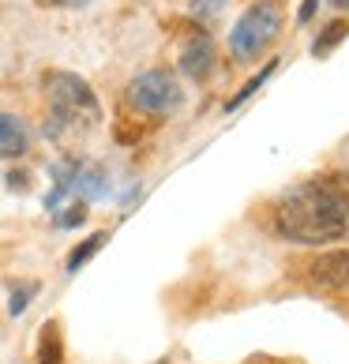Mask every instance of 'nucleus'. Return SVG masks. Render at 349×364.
I'll use <instances>...</instances> for the list:
<instances>
[{
	"label": "nucleus",
	"instance_id": "14",
	"mask_svg": "<svg viewBox=\"0 0 349 364\" xmlns=\"http://www.w3.org/2000/svg\"><path fill=\"white\" fill-rule=\"evenodd\" d=\"M31 293H34V286H26L23 293H16V296H11V312H16V316L23 312V304H26V301H31Z\"/></svg>",
	"mask_w": 349,
	"mask_h": 364
},
{
	"label": "nucleus",
	"instance_id": "8",
	"mask_svg": "<svg viewBox=\"0 0 349 364\" xmlns=\"http://www.w3.org/2000/svg\"><path fill=\"white\" fill-rule=\"evenodd\" d=\"M38 364H64V338L57 319H49L38 334Z\"/></svg>",
	"mask_w": 349,
	"mask_h": 364
},
{
	"label": "nucleus",
	"instance_id": "5",
	"mask_svg": "<svg viewBox=\"0 0 349 364\" xmlns=\"http://www.w3.org/2000/svg\"><path fill=\"white\" fill-rule=\"evenodd\" d=\"M214 64H218V53H214V42L207 34H192L181 49V72L188 79H210Z\"/></svg>",
	"mask_w": 349,
	"mask_h": 364
},
{
	"label": "nucleus",
	"instance_id": "6",
	"mask_svg": "<svg viewBox=\"0 0 349 364\" xmlns=\"http://www.w3.org/2000/svg\"><path fill=\"white\" fill-rule=\"evenodd\" d=\"M316 286H327V289H349V248L345 252H327L308 267Z\"/></svg>",
	"mask_w": 349,
	"mask_h": 364
},
{
	"label": "nucleus",
	"instance_id": "9",
	"mask_svg": "<svg viewBox=\"0 0 349 364\" xmlns=\"http://www.w3.org/2000/svg\"><path fill=\"white\" fill-rule=\"evenodd\" d=\"M345 38H349V19H334V23L323 26V34L316 38L312 53H316V57H327V53H331V49H338Z\"/></svg>",
	"mask_w": 349,
	"mask_h": 364
},
{
	"label": "nucleus",
	"instance_id": "11",
	"mask_svg": "<svg viewBox=\"0 0 349 364\" xmlns=\"http://www.w3.org/2000/svg\"><path fill=\"white\" fill-rule=\"evenodd\" d=\"M274 68H278V64H267V68H263L259 75H252V79H248V83H245V87H240V94H237V98L230 102V109H237V105H245V102L252 98V94H256V90H259V87L267 83V79H271V75H274Z\"/></svg>",
	"mask_w": 349,
	"mask_h": 364
},
{
	"label": "nucleus",
	"instance_id": "4",
	"mask_svg": "<svg viewBox=\"0 0 349 364\" xmlns=\"http://www.w3.org/2000/svg\"><path fill=\"white\" fill-rule=\"evenodd\" d=\"M128 105L136 113H151V117H166L173 109H181V102H184V90L177 83V75L166 72V68H151V72H143L136 75L128 83Z\"/></svg>",
	"mask_w": 349,
	"mask_h": 364
},
{
	"label": "nucleus",
	"instance_id": "1",
	"mask_svg": "<svg viewBox=\"0 0 349 364\" xmlns=\"http://www.w3.org/2000/svg\"><path fill=\"white\" fill-rule=\"evenodd\" d=\"M274 229L297 245H334L349 237V192L338 181H308L289 188L271 210Z\"/></svg>",
	"mask_w": 349,
	"mask_h": 364
},
{
	"label": "nucleus",
	"instance_id": "15",
	"mask_svg": "<svg viewBox=\"0 0 349 364\" xmlns=\"http://www.w3.org/2000/svg\"><path fill=\"white\" fill-rule=\"evenodd\" d=\"M42 4H49V8H87L90 0H42Z\"/></svg>",
	"mask_w": 349,
	"mask_h": 364
},
{
	"label": "nucleus",
	"instance_id": "12",
	"mask_svg": "<svg viewBox=\"0 0 349 364\" xmlns=\"http://www.w3.org/2000/svg\"><path fill=\"white\" fill-rule=\"evenodd\" d=\"M225 8V0H192V16L195 19H214Z\"/></svg>",
	"mask_w": 349,
	"mask_h": 364
},
{
	"label": "nucleus",
	"instance_id": "2",
	"mask_svg": "<svg viewBox=\"0 0 349 364\" xmlns=\"http://www.w3.org/2000/svg\"><path fill=\"white\" fill-rule=\"evenodd\" d=\"M45 94H49V120H45L49 136H60L64 128H94L102 120V105L94 98V90L72 72H49Z\"/></svg>",
	"mask_w": 349,
	"mask_h": 364
},
{
	"label": "nucleus",
	"instance_id": "16",
	"mask_svg": "<svg viewBox=\"0 0 349 364\" xmlns=\"http://www.w3.org/2000/svg\"><path fill=\"white\" fill-rule=\"evenodd\" d=\"M316 4H319V0H304V8H301V23H308V19H312Z\"/></svg>",
	"mask_w": 349,
	"mask_h": 364
},
{
	"label": "nucleus",
	"instance_id": "17",
	"mask_svg": "<svg viewBox=\"0 0 349 364\" xmlns=\"http://www.w3.org/2000/svg\"><path fill=\"white\" fill-rule=\"evenodd\" d=\"M334 4H338V8H349V0H334Z\"/></svg>",
	"mask_w": 349,
	"mask_h": 364
},
{
	"label": "nucleus",
	"instance_id": "7",
	"mask_svg": "<svg viewBox=\"0 0 349 364\" xmlns=\"http://www.w3.org/2000/svg\"><path fill=\"white\" fill-rule=\"evenodd\" d=\"M31 151V124L19 113L0 109V158H23Z\"/></svg>",
	"mask_w": 349,
	"mask_h": 364
},
{
	"label": "nucleus",
	"instance_id": "13",
	"mask_svg": "<svg viewBox=\"0 0 349 364\" xmlns=\"http://www.w3.org/2000/svg\"><path fill=\"white\" fill-rule=\"evenodd\" d=\"M83 214H87V207L75 203V207H68V210L60 214V225H79V222H83Z\"/></svg>",
	"mask_w": 349,
	"mask_h": 364
},
{
	"label": "nucleus",
	"instance_id": "10",
	"mask_svg": "<svg viewBox=\"0 0 349 364\" xmlns=\"http://www.w3.org/2000/svg\"><path fill=\"white\" fill-rule=\"evenodd\" d=\"M105 240H109V233H94V237H87L83 245H79V248L68 255V271H79V267H83L90 255H98V248L105 245Z\"/></svg>",
	"mask_w": 349,
	"mask_h": 364
},
{
	"label": "nucleus",
	"instance_id": "3",
	"mask_svg": "<svg viewBox=\"0 0 349 364\" xmlns=\"http://www.w3.org/2000/svg\"><path fill=\"white\" fill-rule=\"evenodd\" d=\"M278 31H281V4L278 0H256L230 31L233 57H240V60L259 57V53L278 38Z\"/></svg>",
	"mask_w": 349,
	"mask_h": 364
}]
</instances>
